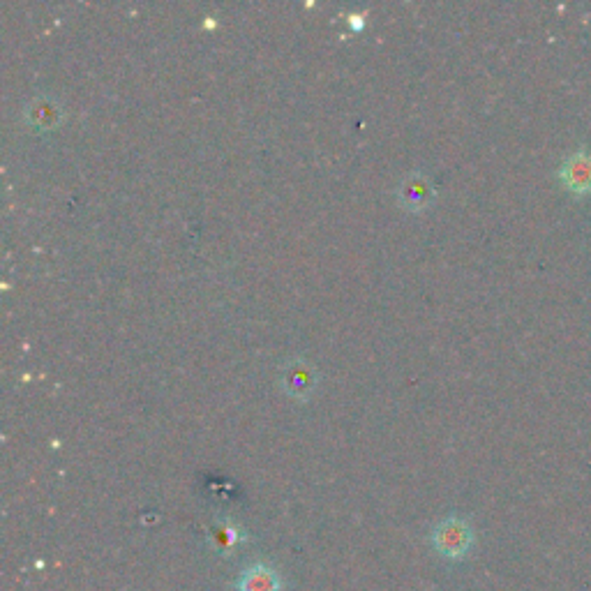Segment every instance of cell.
I'll use <instances>...</instances> for the list:
<instances>
[{
    "label": "cell",
    "instance_id": "1",
    "mask_svg": "<svg viewBox=\"0 0 591 591\" xmlns=\"http://www.w3.org/2000/svg\"><path fill=\"white\" fill-rule=\"evenodd\" d=\"M319 384V372L305 358H289L280 368L282 391L298 402L310 400Z\"/></svg>",
    "mask_w": 591,
    "mask_h": 591
},
{
    "label": "cell",
    "instance_id": "6",
    "mask_svg": "<svg viewBox=\"0 0 591 591\" xmlns=\"http://www.w3.org/2000/svg\"><path fill=\"white\" fill-rule=\"evenodd\" d=\"M282 580L278 571H273L266 564H252L245 568L241 580H238V591H280Z\"/></svg>",
    "mask_w": 591,
    "mask_h": 591
},
{
    "label": "cell",
    "instance_id": "2",
    "mask_svg": "<svg viewBox=\"0 0 591 591\" xmlns=\"http://www.w3.org/2000/svg\"><path fill=\"white\" fill-rule=\"evenodd\" d=\"M432 543L439 555L448 559H460L465 557L471 543H474V531H471L469 522L462 518H446L435 527V534H432Z\"/></svg>",
    "mask_w": 591,
    "mask_h": 591
},
{
    "label": "cell",
    "instance_id": "5",
    "mask_svg": "<svg viewBox=\"0 0 591 591\" xmlns=\"http://www.w3.org/2000/svg\"><path fill=\"white\" fill-rule=\"evenodd\" d=\"M561 181H564L566 190L575 194L591 192V155L580 151L568 157L561 167Z\"/></svg>",
    "mask_w": 591,
    "mask_h": 591
},
{
    "label": "cell",
    "instance_id": "7",
    "mask_svg": "<svg viewBox=\"0 0 591 591\" xmlns=\"http://www.w3.org/2000/svg\"><path fill=\"white\" fill-rule=\"evenodd\" d=\"M215 538H218L220 545L224 543V548H234V543H236V538H238V531L234 527H222V529H218V534H215Z\"/></svg>",
    "mask_w": 591,
    "mask_h": 591
},
{
    "label": "cell",
    "instance_id": "3",
    "mask_svg": "<svg viewBox=\"0 0 591 591\" xmlns=\"http://www.w3.org/2000/svg\"><path fill=\"white\" fill-rule=\"evenodd\" d=\"M398 201L409 213H421L435 201V185L423 171H411L398 185Z\"/></svg>",
    "mask_w": 591,
    "mask_h": 591
},
{
    "label": "cell",
    "instance_id": "4",
    "mask_svg": "<svg viewBox=\"0 0 591 591\" xmlns=\"http://www.w3.org/2000/svg\"><path fill=\"white\" fill-rule=\"evenodd\" d=\"M24 116H26V123L31 125L33 130L49 132V130H56V127L63 123L65 109L58 97L44 93V95H35L33 100L28 102Z\"/></svg>",
    "mask_w": 591,
    "mask_h": 591
}]
</instances>
